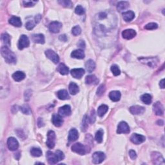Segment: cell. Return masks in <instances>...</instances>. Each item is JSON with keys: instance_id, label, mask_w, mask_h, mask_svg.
<instances>
[{"instance_id": "cell-14", "label": "cell", "mask_w": 165, "mask_h": 165, "mask_svg": "<svg viewBox=\"0 0 165 165\" xmlns=\"http://www.w3.org/2000/svg\"><path fill=\"white\" fill-rule=\"evenodd\" d=\"M48 28L49 30L51 32L55 34L58 33L62 28V23L59 21H52V23H50Z\"/></svg>"}, {"instance_id": "cell-21", "label": "cell", "mask_w": 165, "mask_h": 165, "mask_svg": "<svg viewBox=\"0 0 165 165\" xmlns=\"http://www.w3.org/2000/svg\"><path fill=\"white\" fill-rule=\"evenodd\" d=\"M79 138V133H78V131L75 128H72L69 133H68V141L69 142H74L76 141V140L78 139Z\"/></svg>"}, {"instance_id": "cell-44", "label": "cell", "mask_w": 165, "mask_h": 165, "mask_svg": "<svg viewBox=\"0 0 165 165\" xmlns=\"http://www.w3.org/2000/svg\"><path fill=\"white\" fill-rule=\"evenodd\" d=\"M157 27H158L157 24L155 23H150L146 25L145 27V29L149 30H155V29H157Z\"/></svg>"}, {"instance_id": "cell-1", "label": "cell", "mask_w": 165, "mask_h": 165, "mask_svg": "<svg viewBox=\"0 0 165 165\" xmlns=\"http://www.w3.org/2000/svg\"><path fill=\"white\" fill-rule=\"evenodd\" d=\"M95 32L99 35H103L108 30L113 29L116 23L115 15L108 12H100L96 15Z\"/></svg>"}, {"instance_id": "cell-50", "label": "cell", "mask_w": 165, "mask_h": 165, "mask_svg": "<svg viewBox=\"0 0 165 165\" xmlns=\"http://www.w3.org/2000/svg\"><path fill=\"white\" fill-rule=\"evenodd\" d=\"M31 95H32V91L30 90H27V91H25V99L26 101H29Z\"/></svg>"}, {"instance_id": "cell-23", "label": "cell", "mask_w": 165, "mask_h": 165, "mask_svg": "<svg viewBox=\"0 0 165 165\" xmlns=\"http://www.w3.org/2000/svg\"><path fill=\"white\" fill-rule=\"evenodd\" d=\"M71 56L74 58L78 59V60H83L85 58V55L83 50L77 49L71 53Z\"/></svg>"}, {"instance_id": "cell-33", "label": "cell", "mask_w": 165, "mask_h": 165, "mask_svg": "<svg viewBox=\"0 0 165 165\" xmlns=\"http://www.w3.org/2000/svg\"><path fill=\"white\" fill-rule=\"evenodd\" d=\"M58 71L60 72L61 75H67L68 74V72H69V69L63 63H61L58 68Z\"/></svg>"}, {"instance_id": "cell-7", "label": "cell", "mask_w": 165, "mask_h": 165, "mask_svg": "<svg viewBox=\"0 0 165 165\" xmlns=\"http://www.w3.org/2000/svg\"><path fill=\"white\" fill-rule=\"evenodd\" d=\"M55 144V133L52 130H50L47 133V141H46V145L49 148H53Z\"/></svg>"}, {"instance_id": "cell-10", "label": "cell", "mask_w": 165, "mask_h": 165, "mask_svg": "<svg viewBox=\"0 0 165 165\" xmlns=\"http://www.w3.org/2000/svg\"><path fill=\"white\" fill-rule=\"evenodd\" d=\"M152 160L153 163L155 164H164V158L162 155L159 152H155L152 154Z\"/></svg>"}, {"instance_id": "cell-36", "label": "cell", "mask_w": 165, "mask_h": 165, "mask_svg": "<svg viewBox=\"0 0 165 165\" xmlns=\"http://www.w3.org/2000/svg\"><path fill=\"white\" fill-rule=\"evenodd\" d=\"M141 100L146 105H150L152 103V96L148 94H145L141 95Z\"/></svg>"}, {"instance_id": "cell-3", "label": "cell", "mask_w": 165, "mask_h": 165, "mask_svg": "<svg viewBox=\"0 0 165 165\" xmlns=\"http://www.w3.org/2000/svg\"><path fill=\"white\" fill-rule=\"evenodd\" d=\"M1 54L8 63H15L16 62V56L13 52H12L8 46H4L1 48Z\"/></svg>"}, {"instance_id": "cell-57", "label": "cell", "mask_w": 165, "mask_h": 165, "mask_svg": "<svg viewBox=\"0 0 165 165\" xmlns=\"http://www.w3.org/2000/svg\"><path fill=\"white\" fill-rule=\"evenodd\" d=\"M157 124H159V125H163V124H164V122L162 120H159L157 121Z\"/></svg>"}, {"instance_id": "cell-22", "label": "cell", "mask_w": 165, "mask_h": 165, "mask_svg": "<svg viewBox=\"0 0 165 165\" xmlns=\"http://www.w3.org/2000/svg\"><path fill=\"white\" fill-rule=\"evenodd\" d=\"M32 40L34 43H39V44H44L45 43V36L42 34H33L32 36Z\"/></svg>"}, {"instance_id": "cell-8", "label": "cell", "mask_w": 165, "mask_h": 165, "mask_svg": "<svg viewBox=\"0 0 165 165\" xmlns=\"http://www.w3.org/2000/svg\"><path fill=\"white\" fill-rule=\"evenodd\" d=\"M45 55L49 60H51L55 64H57L60 62V57H59V55L51 49H48L47 51H46Z\"/></svg>"}, {"instance_id": "cell-4", "label": "cell", "mask_w": 165, "mask_h": 165, "mask_svg": "<svg viewBox=\"0 0 165 165\" xmlns=\"http://www.w3.org/2000/svg\"><path fill=\"white\" fill-rule=\"evenodd\" d=\"M72 151L75 152L76 154L83 155L88 152V147L83 145L80 143H77L72 146Z\"/></svg>"}, {"instance_id": "cell-30", "label": "cell", "mask_w": 165, "mask_h": 165, "mask_svg": "<svg viewBox=\"0 0 165 165\" xmlns=\"http://www.w3.org/2000/svg\"><path fill=\"white\" fill-rule=\"evenodd\" d=\"M57 95L58 98L61 100H66V99H70V96L66 90H61L60 91H58Z\"/></svg>"}, {"instance_id": "cell-5", "label": "cell", "mask_w": 165, "mask_h": 165, "mask_svg": "<svg viewBox=\"0 0 165 165\" xmlns=\"http://www.w3.org/2000/svg\"><path fill=\"white\" fill-rule=\"evenodd\" d=\"M138 60L141 63L148 65L150 67L154 68L157 66L159 60L156 57H151V58H140Z\"/></svg>"}, {"instance_id": "cell-42", "label": "cell", "mask_w": 165, "mask_h": 165, "mask_svg": "<svg viewBox=\"0 0 165 165\" xmlns=\"http://www.w3.org/2000/svg\"><path fill=\"white\" fill-rule=\"evenodd\" d=\"M20 110H21V112L24 114H31V110L30 109V107L29 106L27 105H23L22 107H20Z\"/></svg>"}, {"instance_id": "cell-19", "label": "cell", "mask_w": 165, "mask_h": 165, "mask_svg": "<svg viewBox=\"0 0 165 165\" xmlns=\"http://www.w3.org/2000/svg\"><path fill=\"white\" fill-rule=\"evenodd\" d=\"M52 122L55 126L60 127L63 124V119L60 115L54 114L52 117Z\"/></svg>"}, {"instance_id": "cell-20", "label": "cell", "mask_w": 165, "mask_h": 165, "mask_svg": "<svg viewBox=\"0 0 165 165\" xmlns=\"http://www.w3.org/2000/svg\"><path fill=\"white\" fill-rule=\"evenodd\" d=\"M145 108L141 106L135 105L130 108V112L133 115H139L145 112Z\"/></svg>"}, {"instance_id": "cell-27", "label": "cell", "mask_w": 165, "mask_h": 165, "mask_svg": "<svg viewBox=\"0 0 165 165\" xmlns=\"http://www.w3.org/2000/svg\"><path fill=\"white\" fill-rule=\"evenodd\" d=\"M85 68L87 72L89 73H92L95 68V62L92 60H89L85 63Z\"/></svg>"}, {"instance_id": "cell-15", "label": "cell", "mask_w": 165, "mask_h": 165, "mask_svg": "<svg viewBox=\"0 0 165 165\" xmlns=\"http://www.w3.org/2000/svg\"><path fill=\"white\" fill-rule=\"evenodd\" d=\"M153 110L157 116H163L164 114V107L159 101H157L154 104Z\"/></svg>"}, {"instance_id": "cell-43", "label": "cell", "mask_w": 165, "mask_h": 165, "mask_svg": "<svg viewBox=\"0 0 165 165\" xmlns=\"http://www.w3.org/2000/svg\"><path fill=\"white\" fill-rule=\"evenodd\" d=\"M81 33V29L79 26H75L72 29V34L74 36H78Z\"/></svg>"}, {"instance_id": "cell-31", "label": "cell", "mask_w": 165, "mask_h": 165, "mask_svg": "<svg viewBox=\"0 0 165 165\" xmlns=\"http://www.w3.org/2000/svg\"><path fill=\"white\" fill-rule=\"evenodd\" d=\"M69 88V92L72 95H76L79 91V86H77V84L74 82H72L70 83L69 88Z\"/></svg>"}, {"instance_id": "cell-56", "label": "cell", "mask_w": 165, "mask_h": 165, "mask_svg": "<svg viewBox=\"0 0 165 165\" xmlns=\"http://www.w3.org/2000/svg\"><path fill=\"white\" fill-rule=\"evenodd\" d=\"M159 86H160V87L161 88H164V79H162L161 81H160V83H159Z\"/></svg>"}, {"instance_id": "cell-38", "label": "cell", "mask_w": 165, "mask_h": 165, "mask_svg": "<svg viewBox=\"0 0 165 165\" xmlns=\"http://www.w3.org/2000/svg\"><path fill=\"white\" fill-rule=\"evenodd\" d=\"M30 154L33 157H40L42 155V151L38 148H32L30 150Z\"/></svg>"}, {"instance_id": "cell-55", "label": "cell", "mask_w": 165, "mask_h": 165, "mask_svg": "<svg viewBox=\"0 0 165 165\" xmlns=\"http://www.w3.org/2000/svg\"><path fill=\"white\" fill-rule=\"evenodd\" d=\"M41 20V15H37L35 17V22L36 23H38Z\"/></svg>"}, {"instance_id": "cell-54", "label": "cell", "mask_w": 165, "mask_h": 165, "mask_svg": "<svg viewBox=\"0 0 165 165\" xmlns=\"http://www.w3.org/2000/svg\"><path fill=\"white\" fill-rule=\"evenodd\" d=\"M38 126L39 127H42L44 126V123L43 122V119L41 118H39L38 120Z\"/></svg>"}, {"instance_id": "cell-16", "label": "cell", "mask_w": 165, "mask_h": 165, "mask_svg": "<svg viewBox=\"0 0 165 165\" xmlns=\"http://www.w3.org/2000/svg\"><path fill=\"white\" fill-rule=\"evenodd\" d=\"M58 114L61 117H67L70 116L71 114V107L69 105H64L63 107H60L59 109Z\"/></svg>"}, {"instance_id": "cell-29", "label": "cell", "mask_w": 165, "mask_h": 165, "mask_svg": "<svg viewBox=\"0 0 165 165\" xmlns=\"http://www.w3.org/2000/svg\"><path fill=\"white\" fill-rule=\"evenodd\" d=\"M121 93L119 91H112L109 94V98L112 101L117 102L119 101L121 99Z\"/></svg>"}, {"instance_id": "cell-53", "label": "cell", "mask_w": 165, "mask_h": 165, "mask_svg": "<svg viewBox=\"0 0 165 165\" xmlns=\"http://www.w3.org/2000/svg\"><path fill=\"white\" fill-rule=\"evenodd\" d=\"M77 45H78V46L81 48H85V43L84 42V41H82V40L79 41V43Z\"/></svg>"}, {"instance_id": "cell-11", "label": "cell", "mask_w": 165, "mask_h": 165, "mask_svg": "<svg viewBox=\"0 0 165 165\" xmlns=\"http://www.w3.org/2000/svg\"><path fill=\"white\" fill-rule=\"evenodd\" d=\"M130 132V127L126 122L121 121L118 124L117 133H128Z\"/></svg>"}, {"instance_id": "cell-6", "label": "cell", "mask_w": 165, "mask_h": 165, "mask_svg": "<svg viewBox=\"0 0 165 165\" xmlns=\"http://www.w3.org/2000/svg\"><path fill=\"white\" fill-rule=\"evenodd\" d=\"M106 159L105 154L102 152H96L92 155V162L94 164H100Z\"/></svg>"}, {"instance_id": "cell-48", "label": "cell", "mask_w": 165, "mask_h": 165, "mask_svg": "<svg viewBox=\"0 0 165 165\" xmlns=\"http://www.w3.org/2000/svg\"><path fill=\"white\" fill-rule=\"evenodd\" d=\"M36 22H33L32 21H29L27 23L25 24V27L27 28V30H32L34 29V27H35Z\"/></svg>"}, {"instance_id": "cell-45", "label": "cell", "mask_w": 165, "mask_h": 165, "mask_svg": "<svg viewBox=\"0 0 165 165\" xmlns=\"http://www.w3.org/2000/svg\"><path fill=\"white\" fill-rule=\"evenodd\" d=\"M75 12H76V14H78V15H83V14H85V9H84V8L82 7V6L78 5L76 7Z\"/></svg>"}, {"instance_id": "cell-34", "label": "cell", "mask_w": 165, "mask_h": 165, "mask_svg": "<svg viewBox=\"0 0 165 165\" xmlns=\"http://www.w3.org/2000/svg\"><path fill=\"white\" fill-rule=\"evenodd\" d=\"M129 3L128 1H120L118 3L117 5V9L118 11L121 12L124 10H126V8L129 7Z\"/></svg>"}, {"instance_id": "cell-40", "label": "cell", "mask_w": 165, "mask_h": 165, "mask_svg": "<svg viewBox=\"0 0 165 165\" xmlns=\"http://www.w3.org/2000/svg\"><path fill=\"white\" fill-rule=\"evenodd\" d=\"M58 3L61 5L63 6L64 7L66 8H72L73 7V4L70 1L68 0H62V1H58Z\"/></svg>"}, {"instance_id": "cell-17", "label": "cell", "mask_w": 165, "mask_h": 165, "mask_svg": "<svg viewBox=\"0 0 165 165\" xmlns=\"http://www.w3.org/2000/svg\"><path fill=\"white\" fill-rule=\"evenodd\" d=\"M136 36V32L133 29H126L123 31L122 36L125 39H131Z\"/></svg>"}, {"instance_id": "cell-41", "label": "cell", "mask_w": 165, "mask_h": 165, "mask_svg": "<svg viewBox=\"0 0 165 165\" xmlns=\"http://www.w3.org/2000/svg\"><path fill=\"white\" fill-rule=\"evenodd\" d=\"M110 69H111L112 72L113 73V74L115 76H117L120 75L121 70L117 65H113L111 67Z\"/></svg>"}, {"instance_id": "cell-52", "label": "cell", "mask_w": 165, "mask_h": 165, "mask_svg": "<svg viewBox=\"0 0 165 165\" xmlns=\"http://www.w3.org/2000/svg\"><path fill=\"white\" fill-rule=\"evenodd\" d=\"M59 39H60L61 41H67V40H68V38H67V36L65 35V34H63V35H61L60 36V38H59Z\"/></svg>"}, {"instance_id": "cell-32", "label": "cell", "mask_w": 165, "mask_h": 165, "mask_svg": "<svg viewBox=\"0 0 165 165\" xmlns=\"http://www.w3.org/2000/svg\"><path fill=\"white\" fill-rule=\"evenodd\" d=\"M1 41H3V43H4L5 45V46H11V36L8 35L7 33H4L1 34Z\"/></svg>"}, {"instance_id": "cell-46", "label": "cell", "mask_w": 165, "mask_h": 165, "mask_svg": "<svg viewBox=\"0 0 165 165\" xmlns=\"http://www.w3.org/2000/svg\"><path fill=\"white\" fill-rule=\"evenodd\" d=\"M106 90V88L105 85H101L99 86V88L97 90V95L99 96H101L104 94Z\"/></svg>"}, {"instance_id": "cell-2", "label": "cell", "mask_w": 165, "mask_h": 165, "mask_svg": "<svg viewBox=\"0 0 165 165\" xmlns=\"http://www.w3.org/2000/svg\"><path fill=\"white\" fill-rule=\"evenodd\" d=\"M46 157H47L49 164H57L59 161L64 159L65 155L63 152L59 150L55 151V153H53L51 151H48L47 154H46Z\"/></svg>"}, {"instance_id": "cell-37", "label": "cell", "mask_w": 165, "mask_h": 165, "mask_svg": "<svg viewBox=\"0 0 165 165\" xmlns=\"http://www.w3.org/2000/svg\"><path fill=\"white\" fill-rule=\"evenodd\" d=\"M88 122H90V121H89V118L87 116H84L83 117V121H82V127H81V130H82V131L83 132H85L86 129L88 128Z\"/></svg>"}, {"instance_id": "cell-25", "label": "cell", "mask_w": 165, "mask_h": 165, "mask_svg": "<svg viewBox=\"0 0 165 165\" xmlns=\"http://www.w3.org/2000/svg\"><path fill=\"white\" fill-rule=\"evenodd\" d=\"M12 78L17 82H20L25 78V74L21 71H17L12 74Z\"/></svg>"}, {"instance_id": "cell-51", "label": "cell", "mask_w": 165, "mask_h": 165, "mask_svg": "<svg viewBox=\"0 0 165 165\" xmlns=\"http://www.w3.org/2000/svg\"><path fill=\"white\" fill-rule=\"evenodd\" d=\"M129 156L132 159L134 160L137 158V154H136V152L133 150H130L129 151Z\"/></svg>"}, {"instance_id": "cell-12", "label": "cell", "mask_w": 165, "mask_h": 165, "mask_svg": "<svg viewBox=\"0 0 165 165\" xmlns=\"http://www.w3.org/2000/svg\"><path fill=\"white\" fill-rule=\"evenodd\" d=\"M8 148L11 151H15L19 148V143L14 138H9L7 140Z\"/></svg>"}, {"instance_id": "cell-13", "label": "cell", "mask_w": 165, "mask_h": 165, "mask_svg": "<svg viewBox=\"0 0 165 165\" xmlns=\"http://www.w3.org/2000/svg\"><path fill=\"white\" fill-rule=\"evenodd\" d=\"M130 141L135 145H140L145 141V137L138 133H133L130 137Z\"/></svg>"}, {"instance_id": "cell-39", "label": "cell", "mask_w": 165, "mask_h": 165, "mask_svg": "<svg viewBox=\"0 0 165 165\" xmlns=\"http://www.w3.org/2000/svg\"><path fill=\"white\" fill-rule=\"evenodd\" d=\"M103 130H99L98 131L96 132L95 138L96 141L98 143H101L103 141Z\"/></svg>"}, {"instance_id": "cell-35", "label": "cell", "mask_w": 165, "mask_h": 165, "mask_svg": "<svg viewBox=\"0 0 165 165\" xmlns=\"http://www.w3.org/2000/svg\"><path fill=\"white\" fill-rule=\"evenodd\" d=\"M108 110V107L107 105H102L100 107H99L98 109V115L99 117H103L104 115L107 112Z\"/></svg>"}, {"instance_id": "cell-24", "label": "cell", "mask_w": 165, "mask_h": 165, "mask_svg": "<svg viewBox=\"0 0 165 165\" xmlns=\"http://www.w3.org/2000/svg\"><path fill=\"white\" fill-rule=\"evenodd\" d=\"M99 79L98 77L94 75H90L86 77L85 83L86 85H98Z\"/></svg>"}, {"instance_id": "cell-18", "label": "cell", "mask_w": 165, "mask_h": 165, "mask_svg": "<svg viewBox=\"0 0 165 165\" xmlns=\"http://www.w3.org/2000/svg\"><path fill=\"white\" fill-rule=\"evenodd\" d=\"M72 76L76 79H81L85 74V70L83 68H74L70 71Z\"/></svg>"}, {"instance_id": "cell-28", "label": "cell", "mask_w": 165, "mask_h": 165, "mask_svg": "<svg viewBox=\"0 0 165 165\" xmlns=\"http://www.w3.org/2000/svg\"><path fill=\"white\" fill-rule=\"evenodd\" d=\"M9 23L16 27H20L21 25H22L21 19L17 16H12L10 20H9Z\"/></svg>"}, {"instance_id": "cell-47", "label": "cell", "mask_w": 165, "mask_h": 165, "mask_svg": "<svg viewBox=\"0 0 165 165\" xmlns=\"http://www.w3.org/2000/svg\"><path fill=\"white\" fill-rule=\"evenodd\" d=\"M37 1H23V4L24 5V7H31L35 5Z\"/></svg>"}, {"instance_id": "cell-49", "label": "cell", "mask_w": 165, "mask_h": 165, "mask_svg": "<svg viewBox=\"0 0 165 165\" xmlns=\"http://www.w3.org/2000/svg\"><path fill=\"white\" fill-rule=\"evenodd\" d=\"M89 121H90V123H94L95 121V110H93L91 112V114H90V117L89 118Z\"/></svg>"}, {"instance_id": "cell-26", "label": "cell", "mask_w": 165, "mask_h": 165, "mask_svg": "<svg viewBox=\"0 0 165 165\" xmlns=\"http://www.w3.org/2000/svg\"><path fill=\"white\" fill-rule=\"evenodd\" d=\"M134 17H135L134 12L131 11L125 12L123 14V18L126 22H130V21H131L132 20H133Z\"/></svg>"}, {"instance_id": "cell-9", "label": "cell", "mask_w": 165, "mask_h": 165, "mask_svg": "<svg viewBox=\"0 0 165 165\" xmlns=\"http://www.w3.org/2000/svg\"><path fill=\"white\" fill-rule=\"evenodd\" d=\"M30 45L29 39L26 35H21L19 42H18V48L23 50L25 48H27Z\"/></svg>"}]
</instances>
